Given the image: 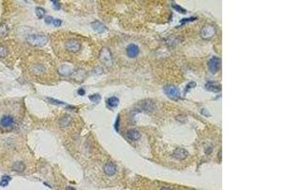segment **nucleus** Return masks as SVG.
I'll list each match as a JSON object with an SVG mask.
<instances>
[{"label": "nucleus", "instance_id": "39448f33", "mask_svg": "<svg viewBox=\"0 0 286 190\" xmlns=\"http://www.w3.org/2000/svg\"><path fill=\"white\" fill-rule=\"evenodd\" d=\"M46 71H47V68H46L45 65L41 63H34L31 66V72L35 76H43L46 73Z\"/></svg>", "mask_w": 286, "mask_h": 190}, {"label": "nucleus", "instance_id": "2f4dec72", "mask_svg": "<svg viewBox=\"0 0 286 190\" xmlns=\"http://www.w3.org/2000/svg\"><path fill=\"white\" fill-rule=\"evenodd\" d=\"M160 190H172V189L169 188V187H166V186H163V187L160 188Z\"/></svg>", "mask_w": 286, "mask_h": 190}, {"label": "nucleus", "instance_id": "c756f323", "mask_svg": "<svg viewBox=\"0 0 286 190\" xmlns=\"http://www.w3.org/2000/svg\"><path fill=\"white\" fill-rule=\"evenodd\" d=\"M52 4H53V6H55V10H60L61 6H60V4L57 2V1H52Z\"/></svg>", "mask_w": 286, "mask_h": 190}, {"label": "nucleus", "instance_id": "0eeeda50", "mask_svg": "<svg viewBox=\"0 0 286 190\" xmlns=\"http://www.w3.org/2000/svg\"><path fill=\"white\" fill-rule=\"evenodd\" d=\"M208 68L210 72H212V73H216L219 71L220 68V58H219L217 56H213L212 58H210L208 61Z\"/></svg>", "mask_w": 286, "mask_h": 190}, {"label": "nucleus", "instance_id": "f03ea898", "mask_svg": "<svg viewBox=\"0 0 286 190\" xmlns=\"http://www.w3.org/2000/svg\"><path fill=\"white\" fill-rule=\"evenodd\" d=\"M65 48L68 51L70 52H78L80 48H81V44H80V42L76 39H70V40H67L66 43H65Z\"/></svg>", "mask_w": 286, "mask_h": 190}, {"label": "nucleus", "instance_id": "7ed1b4c3", "mask_svg": "<svg viewBox=\"0 0 286 190\" xmlns=\"http://www.w3.org/2000/svg\"><path fill=\"white\" fill-rule=\"evenodd\" d=\"M99 58L102 61V63H104L107 67H110L113 64V58L112 54H111L110 51L107 48H103L99 54Z\"/></svg>", "mask_w": 286, "mask_h": 190}, {"label": "nucleus", "instance_id": "9d476101", "mask_svg": "<svg viewBox=\"0 0 286 190\" xmlns=\"http://www.w3.org/2000/svg\"><path fill=\"white\" fill-rule=\"evenodd\" d=\"M14 124V119L11 115H3L2 118L0 119V125L2 127H11V125Z\"/></svg>", "mask_w": 286, "mask_h": 190}, {"label": "nucleus", "instance_id": "bb28decb", "mask_svg": "<svg viewBox=\"0 0 286 190\" xmlns=\"http://www.w3.org/2000/svg\"><path fill=\"white\" fill-rule=\"evenodd\" d=\"M61 24H62V20H60V19H53V26H55V27H59L61 26Z\"/></svg>", "mask_w": 286, "mask_h": 190}, {"label": "nucleus", "instance_id": "423d86ee", "mask_svg": "<svg viewBox=\"0 0 286 190\" xmlns=\"http://www.w3.org/2000/svg\"><path fill=\"white\" fill-rule=\"evenodd\" d=\"M216 34V28L212 25H206L201 29L200 35L204 39H210Z\"/></svg>", "mask_w": 286, "mask_h": 190}, {"label": "nucleus", "instance_id": "9b49d317", "mask_svg": "<svg viewBox=\"0 0 286 190\" xmlns=\"http://www.w3.org/2000/svg\"><path fill=\"white\" fill-rule=\"evenodd\" d=\"M72 71H74V68L71 66V65H68V64H64V65H61L58 68V72L60 75L62 76H69L72 73Z\"/></svg>", "mask_w": 286, "mask_h": 190}, {"label": "nucleus", "instance_id": "4be33fe9", "mask_svg": "<svg viewBox=\"0 0 286 190\" xmlns=\"http://www.w3.org/2000/svg\"><path fill=\"white\" fill-rule=\"evenodd\" d=\"M8 54V49L6 46H3V45H0V57L3 58V57H5Z\"/></svg>", "mask_w": 286, "mask_h": 190}, {"label": "nucleus", "instance_id": "f257e3e1", "mask_svg": "<svg viewBox=\"0 0 286 190\" xmlns=\"http://www.w3.org/2000/svg\"><path fill=\"white\" fill-rule=\"evenodd\" d=\"M27 43L33 47H42L48 43V37L41 33H33L28 36Z\"/></svg>", "mask_w": 286, "mask_h": 190}, {"label": "nucleus", "instance_id": "6e6552de", "mask_svg": "<svg viewBox=\"0 0 286 190\" xmlns=\"http://www.w3.org/2000/svg\"><path fill=\"white\" fill-rule=\"evenodd\" d=\"M103 170H104V173L107 175V176L111 177V176H114V175L116 173L117 167L114 163L107 162L104 165V166H103Z\"/></svg>", "mask_w": 286, "mask_h": 190}, {"label": "nucleus", "instance_id": "a878e982", "mask_svg": "<svg viewBox=\"0 0 286 190\" xmlns=\"http://www.w3.org/2000/svg\"><path fill=\"white\" fill-rule=\"evenodd\" d=\"M194 20H197V17H189V18L181 19V20H180V23H181V25H183V24H186V23L192 22V21H194Z\"/></svg>", "mask_w": 286, "mask_h": 190}, {"label": "nucleus", "instance_id": "f3484780", "mask_svg": "<svg viewBox=\"0 0 286 190\" xmlns=\"http://www.w3.org/2000/svg\"><path fill=\"white\" fill-rule=\"evenodd\" d=\"M106 104H107V106H109V108H114L118 106V104H119V100H118L117 97H110V98L107 99Z\"/></svg>", "mask_w": 286, "mask_h": 190}, {"label": "nucleus", "instance_id": "cd10ccee", "mask_svg": "<svg viewBox=\"0 0 286 190\" xmlns=\"http://www.w3.org/2000/svg\"><path fill=\"white\" fill-rule=\"evenodd\" d=\"M114 129H116V131H119V116L116 117V123H114Z\"/></svg>", "mask_w": 286, "mask_h": 190}, {"label": "nucleus", "instance_id": "c85d7f7f", "mask_svg": "<svg viewBox=\"0 0 286 190\" xmlns=\"http://www.w3.org/2000/svg\"><path fill=\"white\" fill-rule=\"evenodd\" d=\"M53 19H55V18H53V17H52V16H47V17L45 18V23H46V24H48V25H50V24H53Z\"/></svg>", "mask_w": 286, "mask_h": 190}, {"label": "nucleus", "instance_id": "ddd939ff", "mask_svg": "<svg viewBox=\"0 0 286 190\" xmlns=\"http://www.w3.org/2000/svg\"><path fill=\"white\" fill-rule=\"evenodd\" d=\"M205 87H206V89H208L209 91H211V92H219L221 90V87L219 84L214 83V82H208L205 85Z\"/></svg>", "mask_w": 286, "mask_h": 190}, {"label": "nucleus", "instance_id": "b1692460", "mask_svg": "<svg viewBox=\"0 0 286 190\" xmlns=\"http://www.w3.org/2000/svg\"><path fill=\"white\" fill-rule=\"evenodd\" d=\"M172 6H173L174 10H175L177 11H178V13H186V10H184V9H183V8H181L180 6H178L177 4L173 3V4H172Z\"/></svg>", "mask_w": 286, "mask_h": 190}, {"label": "nucleus", "instance_id": "473e14b6", "mask_svg": "<svg viewBox=\"0 0 286 190\" xmlns=\"http://www.w3.org/2000/svg\"><path fill=\"white\" fill-rule=\"evenodd\" d=\"M66 190H75V189L74 187H71V186H69V187L66 188Z\"/></svg>", "mask_w": 286, "mask_h": 190}, {"label": "nucleus", "instance_id": "dca6fc26", "mask_svg": "<svg viewBox=\"0 0 286 190\" xmlns=\"http://www.w3.org/2000/svg\"><path fill=\"white\" fill-rule=\"evenodd\" d=\"M25 163L21 162V161H17L13 163V170L15 171V172H18V173H21L23 171L25 170Z\"/></svg>", "mask_w": 286, "mask_h": 190}, {"label": "nucleus", "instance_id": "5701e85b", "mask_svg": "<svg viewBox=\"0 0 286 190\" xmlns=\"http://www.w3.org/2000/svg\"><path fill=\"white\" fill-rule=\"evenodd\" d=\"M100 95L99 94H93V95H90L89 96V99L92 101V102H94V103H98L99 101H100Z\"/></svg>", "mask_w": 286, "mask_h": 190}, {"label": "nucleus", "instance_id": "2eb2a0df", "mask_svg": "<svg viewBox=\"0 0 286 190\" xmlns=\"http://www.w3.org/2000/svg\"><path fill=\"white\" fill-rule=\"evenodd\" d=\"M127 137L128 139L132 140V141H137L140 139L141 134L139 131L136 130V129H131L127 132Z\"/></svg>", "mask_w": 286, "mask_h": 190}, {"label": "nucleus", "instance_id": "a211bd4d", "mask_svg": "<svg viewBox=\"0 0 286 190\" xmlns=\"http://www.w3.org/2000/svg\"><path fill=\"white\" fill-rule=\"evenodd\" d=\"M8 32H9V28L6 23L0 24V38H5L8 35Z\"/></svg>", "mask_w": 286, "mask_h": 190}, {"label": "nucleus", "instance_id": "20e7f679", "mask_svg": "<svg viewBox=\"0 0 286 190\" xmlns=\"http://www.w3.org/2000/svg\"><path fill=\"white\" fill-rule=\"evenodd\" d=\"M164 92H165V94L168 97L175 99V100L180 97V91L175 86H171V85L165 86L164 87Z\"/></svg>", "mask_w": 286, "mask_h": 190}, {"label": "nucleus", "instance_id": "7c9ffc66", "mask_svg": "<svg viewBox=\"0 0 286 190\" xmlns=\"http://www.w3.org/2000/svg\"><path fill=\"white\" fill-rule=\"evenodd\" d=\"M77 93H78L79 95H81V96H83V95L85 94V90H84L83 89H79L78 91H77Z\"/></svg>", "mask_w": 286, "mask_h": 190}, {"label": "nucleus", "instance_id": "412c9836", "mask_svg": "<svg viewBox=\"0 0 286 190\" xmlns=\"http://www.w3.org/2000/svg\"><path fill=\"white\" fill-rule=\"evenodd\" d=\"M35 14L38 18H42L45 16L46 11H45V9H43V8H41V7H36L35 8Z\"/></svg>", "mask_w": 286, "mask_h": 190}, {"label": "nucleus", "instance_id": "1a4fd4ad", "mask_svg": "<svg viewBox=\"0 0 286 190\" xmlns=\"http://www.w3.org/2000/svg\"><path fill=\"white\" fill-rule=\"evenodd\" d=\"M126 52H127V55L130 57V58H136V57L139 54L138 46L136 44L128 45V47L126 48Z\"/></svg>", "mask_w": 286, "mask_h": 190}, {"label": "nucleus", "instance_id": "4468645a", "mask_svg": "<svg viewBox=\"0 0 286 190\" xmlns=\"http://www.w3.org/2000/svg\"><path fill=\"white\" fill-rule=\"evenodd\" d=\"M92 28L97 30V32H103L107 30V27L100 21H94L92 23Z\"/></svg>", "mask_w": 286, "mask_h": 190}, {"label": "nucleus", "instance_id": "aec40b11", "mask_svg": "<svg viewBox=\"0 0 286 190\" xmlns=\"http://www.w3.org/2000/svg\"><path fill=\"white\" fill-rule=\"evenodd\" d=\"M11 178L10 176H8V175H4L2 176L1 180H0V186H2V187H5L8 184H9V182H11Z\"/></svg>", "mask_w": 286, "mask_h": 190}, {"label": "nucleus", "instance_id": "393cba45", "mask_svg": "<svg viewBox=\"0 0 286 190\" xmlns=\"http://www.w3.org/2000/svg\"><path fill=\"white\" fill-rule=\"evenodd\" d=\"M47 99H48V100H49L50 102H51V103H53V104H55V105H66V104H65L64 102H62V101H59V100H56V99H55V98H51V97H48Z\"/></svg>", "mask_w": 286, "mask_h": 190}, {"label": "nucleus", "instance_id": "f8f14e48", "mask_svg": "<svg viewBox=\"0 0 286 190\" xmlns=\"http://www.w3.org/2000/svg\"><path fill=\"white\" fill-rule=\"evenodd\" d=\"M187 155H188V153H187V151L185 149L178 147L173 152V155L172 156H173V158L177 159V160H183L187 157Z\"/></svg>", "mask_w": 286, "mask_h": 190}, {"label": "nucleus", "instance_id": "6ab92c4d", "mask_svg": "<svg viewBox=\"0 0 286 190\" xmlns=\"http://www.w3.org/2000/svg\"><path fill=\"white\" fill-rule=\"evenodd\" d=\"M71 121H72V118H71L70 116L66 115V116H63V117L59 120V124H60V125H61V127H68L69 125H70Z\"/></svg>", "mask_w": 286, "mask_h": 190}]
</instances>
